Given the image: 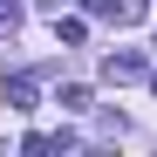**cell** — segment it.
<instances>
[{
    "instance_id": "1",
    "label": "cell",
    "mask_w": 157,
    "mask_h": 157,
    "mask_svg": "<svg viewBox=\"0 0 157 157\" xmlns=\"http://www.w3.org/2000/svg\"><path fill=\"white\" fill-rule=\"evenodd\" d=\"M96 21H116V28H137V21L150 14V0H89Z\"/></svg>"
},
{
    "instance_id": "5",
    "label": "cell",
    "mask_w": 157,
    "mask_h": 157,
    "mask_svg": "<svg viewBox=\"0 0 157 157\" xmlns=\"http://www.w3.org/2000/svg\"><path fill=\"white\" fill-rule=\"evenodd\" d=\"M21 28V0H0V34H14Z\"/></svg>"
},
{
    "instance_id": "7",
    "label": "cell",
    "mask_w": 157,
    "mask_h": 157,
    "mask_svg": "<svg viewBox=\"0 0 157 157\" xmlns=\"http://www.w3.org/2000/svg\"><path fill=\"white\" fill-rule=\"evenodd\" d=\"M150 89H157V75H150Z\"/></svg>"
},
{
    "instance_id": "2",
    "label": "cell",
    "mask_w": 157,
    "mask_h": 157,
    "mask_svg": "<svg viewBox=\"0 0 157 157\" xmlns=\"http://www.w3.org/2000/svg\"><path fill=\"white\" fill-rule=\"evenodd\" d=\"M102 75H109V82H137V75H144V55H137V48H123V55L102 62Z\"/></svg>"
},
{
    "instance_id": "6",
    "label": "cell",
    "mask_w": 157,
    "mask_h": 157,
    "mask_svg": "<svg viewBox=\"0 0 157 157\" xmlns=\"http://www.w3.org/2000/svg\"><path fill=\"white\" fill-rule=\"evenodd\" d=\"M34 7H41V14H62V0H34Z\"/></svg>"
},
{
    "instance_id": "4",
    "label": "cell",
    "mask_w": 157,
    "mask_h": 157,
    "mask_svg": "<svg viewBox=\"0 0 157 157\" xmlns=\"http://www.w3.org/2000/svg\"><path fill=\"white\" fill-rule=\"evenodd\" d=\"M55 102H62V109H89V89H82V82H68V89H62Z\"/></svg>"
},
{
    "instance_id": "3",
    "label": "cell",
    "mask_w": 157,
    "mask_h": 157,
    "mask_svg": "<svg viewBox=\"0 0 157 157\" xmlns=\"http://www.w3.org/2000/svg\"><path fill=\"white\" fill-rule=\"evenodd\" d=\"M7 109H34V75H7Z\"/></svg>"
}]
</instances>
